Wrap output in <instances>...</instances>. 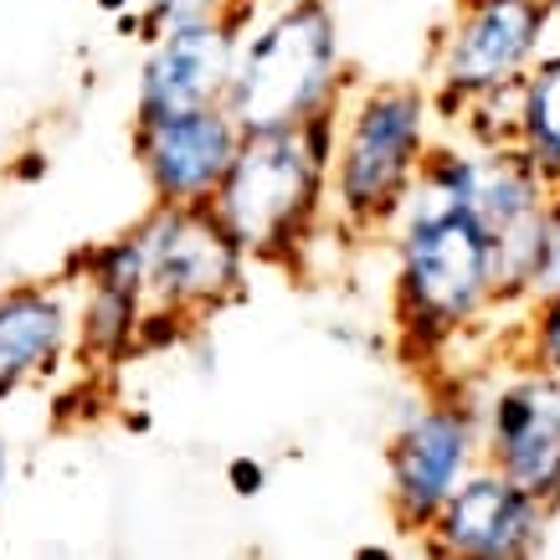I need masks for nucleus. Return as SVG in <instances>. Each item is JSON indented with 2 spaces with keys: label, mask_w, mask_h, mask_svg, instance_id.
Wrapping results in <instances>:
<instances>
[{
  "label": "nucleus",
  "mask_w": 560,
  "mask_h": 560,
  "mask_svg": "<svg viewBox=\"0 0 560 560\" xmlns=\"http://www.w3.org/2000/svg\"><path fill=\"white\" fill-rule=\"evenodd\" d=\"M390 257L401 355L432 371L474 324H483V314L499 308L493 242L463 201L432 186H411L401 217L390 221Z\"/></svg>",
  "instance_id": "1"
},
{
  "label": "nucleus",
  "mask_w": 560,
  "mask_h": 560,
  "mask_svg": "<svg viewBox=\"0 0 560 560\" xmlns=\"http://www.w3.org/2000/svg\"><path fill=\"white\" fill-rule=\"evenodd\" d=\"M438 103L422 83H350L329 160V221L375 237L401 217L438 139Z\"/></svg>",
  "instance_id": "2"
},
{
  "label": "nucleus",
  "mask_w": 560,
  "mask_h": 560,
  "mask_svg": "<svg viewBox=\"0 0 560 560\" xmlns=\"http://www.w3.org/2000/svg\"><path fill=\"white\" fill-rule=\"evenodd\" d=\"M211 211L242 242L247 262L299 268L329 221V160L304 129H253L242 135L232 171L221 175Z\"/></svg>",
  "instance_id": "3"
},
{
  "label": "nucleus",
  "mask_w": 560,
  "mask_h": 560,
  "mask_svg": "<svg viewBox=\"0 0 560 560\" xmlns=\"http://www.w3.org/2000/svg\"><path fill=\"white\" fill-rule=\"evenodd\" d=\"M350 93L340 21L329 0H289L268 21L247 26L226 78V114L242 135L293 129Z\"/></svg>",
  "instance_id": "4"
},
{
  "label": "nucleus",
  "mask_w": 560,
  "mask_h": 560,
  "mask_svg": "<svg viewBox=\"0 0 560 560\" xmlns=\"http://www.w3.org/2000/svg\"><path fill=\"white\" fill-rule=\"evenodd\" d=\"M144 272V304L160 314H175L186 324H201L206 314L237 304L247 289V253L226 232V221L201 206H165L154 201L150 217L129 226Z\"/></svg>",
  "instance_id": "5"
},
{
  "label": "nucleus",
  "mask_w": 560,
  "mask_h": 560,
  "mask_svg": "<svg viewBox=\"0 0 560 560\" xmlns=\"http://www.w3.org/2000/svg\"><path fill=\"white\" fill-rule=\"evenodd\" d=\"M550 21V0H458L432 47L427 93L442 119H458L474 98L520 83L540 57Z\"/></svg>",
  "instance_id": "6"
},
{
  "label": "nucleus",
  "mask_w": 560,
  "mask_h": 560,
  "mask_svg": "<svg viewBox=\"0 0 560 560\" xmlns=\"http://www.w3.org/2000/svg\"><path fill=\"white\" fill-rule=\"evenodd\" d=\"M483 463L478 442V407L463 386H442L411 407L386 447V504L407 540H422L432 514L447 504V493Z\"/></svg>",
  "instance_id": "7"
},
{
  "label": "nucleus",
  "mask_w": 560,
  "mask_h": 560,
  "mask_svg": "<svg viewBox=\"0 0 560 560\" xmlns=\"http://www.w3.org/2000/svg\"><path fill=\"white\" fill-rule=\"evenodd\" d=\"M474 407L483 463L560 510V375L520 365L474 396Z\"/></svg>",
  "instance_id": "8"
},
{
  "label": "nucleus",
  "mask_w": 560,
  "mask_h": 560,
  "mask_svg": "<svg viewBox=\"0 0 560 560\" xmlns=\"http://www.w3.org/2000/svg\"><path fill=\"white\" fill-rule=\"evenodd\" d=\"M550 514L556 510L525 493L514 478L478 463L432 514L422 545L442 560H529L545 550Z\"/></svg>",
  "instance_id": "9"
},
{
  "label": "nucleus",
  "mask_w": 560,
  "mask_h": 560,
  "mask_svg": "<svg viewBox=\"0 0 560 560\" xmlns=\"http://www.w3.org/2000/svg\"><path fill=\"white\" fill-rule=\"evenodd\" d=\"M242 32L247 26L226 16L171 21V26L150 32V51H144L135 93V124L226 98V78H232Z\"/></svg>",
  "instance_id": "10"
},
{
  "label": "nucleus",
  "mask_w": 560,
  "mask_h": 560,
  "mask_svg": "<svg viewBox=\"0 0 560 560\" xmlns=\"http://www.w3.org/2000/svg\"><path fill=\"white\" fill-rule=\"evenodd\" d=\"M237 144L242 129L226 114V103L180 108V114H165V119L135 124V160L144 180H150V196L165 206L211 201L221 175L232 171Z\"/></svg>",
  "instance_id": "11"
},
{
  "label": "nucleus",
  "mask_w": 560,
  "mask_h": 560,
  "mask_svg": "<svg viewBox=\"0 0 560 560\" xmlns=\"http://www.w3.org/2000/svg\"><path fill=\"white\" fill-rule=\"evenodd\" d=\"M78 278V350L98 365H119L139 355V324H144V272H139V247L124 232L114 242H98L78 253L72 262Z\"/></svg>",
  "instance_id": "12"
},
{
  "label": "nucleus",
  "mask_w": 560,
  "mask_h": 560,
  "mask_svg": "<svg viewBox=\"0 0 560 560\" xmlns=\"http://www.w3.org/2000/svg\"><path fill=\"white\" fill-rule=\"evenodd\" d=\"M78 350V304L68 283H16L0 293V401L47 381Z\"/></svg>",
  "instance_id": "13"
},
{
  "label": "nucleus",
  "mask_w": 560,
  "mask_h": 560,
  "mask_svg": "<svg viewBox=\"0 0 560 560\" xmlns=\"http://www.w3.org/2000/svg\"><path fill=\"white\" fill-rule=\"evenodd\" d=\"M514 150L560 186V51H540L514 93Z\"/></svg>",
  "instance_id": "14"
},
{
  "label": "nucleus",
  "mask_w": 560,
  "mask_h": 560,
  "mask_svg": "<svg viewBox=\"0 0 560 560\" xmlns=\"http://www.w3.org/2000/svg\"><path fill=\"white\" fill-rule=\"evenodd\" d=\"M525 308H529V314H525V329H520L525 365L560 375V289L535 293Z\"/></svg>",
  "instance_id": "15"
},
{
  "label": "nucleus",
  "mask_w": 560,
  "mask_h": 560,
  "mask_svg": "<svg viewBox=\"0 0 560 560\" xmlns=\"http://www.w3.org/2000/svg\"><path fill=\"white\" fill-rule=\"evenodd\" d=\"M253 11H257V0H144L139 26H144V32H160V26H171V21H201V16H226V21L253 26Z\"/></svg>",
  "instance_id": "16"
},
{
  "label": "nucleus",
  "mask_w": 560,
  "mask_h": 560,
  "mask_svg": "<svg viewBox=\"0 0 560 560\" xmlns=\"http://www.w3.org/2000/svg\"><path fill=\"white\" fill-rule=\"evenodd\" d=\"M560 289V186L545 196V226H540V268H535V293ZM529 293V299H535Z\"/></svg>",
  "instance_id": "17"
},
{
  "label": "nucleus",
  "mask_w": 560,
  "mask_h": 560,
  "mask_svg": "<svg viewBox=\"0 0 560 560\" xmlns=\"http://www.w3.org/2000/svg\"><path fill=\"white\" fill-rule=\"evenodd\" d=\"M226 478H232V489H237L242 499H253V493H262V483H268V474H262V463H253V458H232Z\"/></svg>",
  "instance_id": "18"
},
{
  "label": "nucleus",
  "mask_w": 560,
  "mask_h": 560,
  "mask_svg": "<svg viewBox=\"0 0 560 560\" xmlns=\"http://www.w3.org/2000/svg\"><path fill=\"white\" fill-rule=\"evenodd\" d=\"M5 478H11V438L0 432V493H5Z\"/></svg>",
  "instance_id": "19"
},
{
  "label": "nucleus",
  "mask_w": 560,
  "mask_h": 560,
  "mask_svg": "<svg viewBox=\"0 0 560 560\" xmlns=\"http://www.w3.org/2000/svg\"><path fill=\"white\" fill-rule=\"evenodd\" d=\"M103 11H114V16H124V5H129V0H98Z\"/></svg>",
  "instance_id": "20"
},
{
  "label": "nucleus",
  "mask_w": 560,
  "mask_h": 560,
  "mask_svg": "<svg viewBox=\"0 0 560 560\" xmlns=\"http://www.w3.org/2000/svg\"><path fill=\"white\" fill-rule=\"evenodd\" d=\"M550 11H556V16H560V0H550Z\"/></svg>",
  "instance_id": "21"
}]
</instances>
